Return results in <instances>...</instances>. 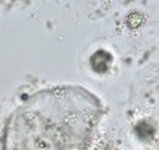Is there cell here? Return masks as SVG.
I'll list each match as a JSON object with an SVG mask.
<instances>
[{
	"label": "cell",
	"instance_id": "6da1fadb",
	"mask_svg": "<svg viewBox=\"0 0 159 150\" xmlns=\"http://www.w3.org/2000/svg\"><path fill=\"white\" fill-rule=\"evenodd\" d=\"M105 112L81 86H57L33 94L11 115L5 150H89Z\"/></svg>",
	"mask_w": 159,
	"mask_h": 150
}]
</instances>
